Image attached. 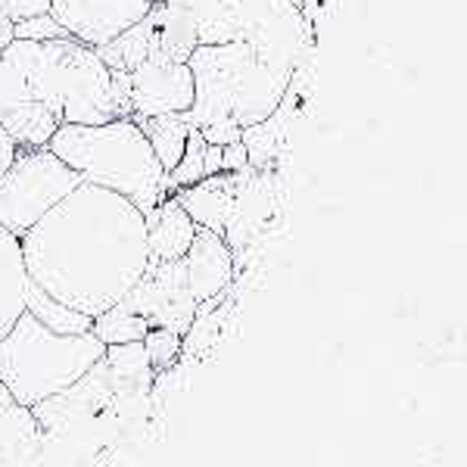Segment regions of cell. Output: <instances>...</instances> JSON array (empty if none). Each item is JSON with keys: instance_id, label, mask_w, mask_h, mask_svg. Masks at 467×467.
Returning a JSON list of instances; mask_svg holds the SVG:
<instances>
[{"instance_id": "cell-1", "label": "cell", "mask_w": 467, "mask_h": 467, "mask_svg": "<svg viewBox=\"0 0 467 467\" xmlns=\"http://www.w3.org/2000/svg\"><path fill=\"white\" fill-rule=\"evenodd\" d=\"M19 240L28 277L90 318L122 303L150 268L147 215L85 181Z\"/></svg>"}, {"instance_id": "cell-2", "label": "cell", "mask_w": 467, "mask_h": 467, "mask_svg": "<svg viewBox=\"0 0 467 467\" xmlns=\"http://www.w3.org/2000/svg\"><path fill=\"white\" fill-rule=\"evenodd\" d=\"M4 59L26 78L32 100L44 103L66 125H103L125 119L116 103L112 69L100 50L75 41H13Z\"/></svg>"}, {"instance_id": "cell-3", "label": "cell", "mask_w": 467, "mask_h": 467, "mask_svg": "<svg viewBox=\"0 0 467 467\" xmlns=\"http://www.w3.org/2000/svg\"><path fill=\"white\" fill-rule=\"evenodd\" d=\"M193 72V107L187 122L206 128L215 122H231L237 128L262 125L275 116L290 88L293 69L271 63L253 44H200L187 59Z\"/></svg>"}, {"instance_id": "cell-4", "label": "cell", "mask_w": 467, "mask_h": 467, "mask_svg": "<svg viewBox=\"0 0 467 467\" xmlns=\"http://www.w3.org/2000/svg\"><path fill=\"white\" fill-rule=\"evenodd\" d=\"M85 184L131 200L144 215L165 200V169L131 116L103 125H59L47 144Z\"/></svg>"}, {"instance_id": "cell-5", "label": "cell", "mask_w": 467, "mask_h": 467, "mask_svg": "<svg viewBox=\"0 0 467 467\" xmlns=\"http://www.w3.org/2000/svg\"><path fill=\"white\" fill-rule=\"evenodd\" d=\"M103 356L107 343L94 330L57 334L26 312L0 340V383L16 402L35 409L78 383Z\"/></svg>"}, {"instance_id": "cell-6", "label": "cell", "mask_w": 467, "mask_h": 467, "mask_svg": "<svg viewBox=\"0 0 467 467\" xmlns=\"http://www.w3.org/2000/svg\"><path fill=\"white\" fill-rule=\"evenodd\" d=\"M197 32L200 44H253L262 57L296 72L306 19L296 0H165Z\"/></svg>"}, {"instance_id": "cell-7", "label": "cell", "mask_w": 467, "mask_h": 467, "mask_svg": "<svg viewBox=\"0 0 467 467\" xmlns=\"http://www.w3.org/2000/svg\"><path fill=\"white\" fill-rule=\"evenodd\" d=\"M78 184L81 178L50 147L22 150L0 175V224L22 237Z\"/></svg>"}, {"instance_id": "cell-8", "label": "cell", "mask_w": 467, "mask_h": 467, "mask_svg": "<svg viewBox=\"0 0 467 467\" xmlns=\"http://www.w3.org/2000/svg\"><path fill=\"white\" fill-rule=\"evenodd\" d=\"M131 312L144 315L150 327H165L175 334H187L197 318V299L187 287L184 262H156L144 271L134 290L122 299Z\"/></svg>"}, {"instance_id": "cell-9", "label": "cell", "mask_w": 467, "mask_h": 467, "mask_svg": "<svg viewBox=\"0 0 467 467\" xmlns=\"http://www.w3.org/2000/svg\"><path fill=\"white\" fill-rule=\"evenodd\" d=\"M131 81L134 116H165V112H187L193 107V72L187 63H175L153 44L150 57L128 72Z\"/></svg>"}, {"instance_id": "cell-10", "label": "cell", "mask_w": 467, "mask_h": 467, "mask_svg": "<svg viewBox=\"0 0 467 467\" xmlns=\"http://www.w3.org/2000/svg\"><path fill=\"white\" fill-rule=\"evenodd\" d=\"M150 10V0H50V16L88 47L109 44Z\"/></svg>"}, {"instance_id": "cell-11", "label": "cell", "mask_w": 467, "mask_h": 467, "mask_svg": "<svg viewBox=\"0 0 467 467\" xmlns=\"http://www.w3.org/2000/svg\"><path fill=\"white\" fill-rule=\"evenodd\" d=\"M181 262H184L187 287H191L197 303H209V299H215L231 284V246L224 244V237L218 231L197 228V237H193L191 250L184 253Z\"/></svg>"}, {"instance_id": "cell-12", "label": "cell", "mask_w": 467, "mask_h": 467, "mask_svg": "<svg viewBox=\"0 0 467 467\" xmlns=\"http://www.w3.org/2000/svg\"><path fill=\"white\" fill-rule=\"evenodd\" d=\"M44 442L32 409L0 383V467H44Z\"/></svg>"}, {"instance_id": "cell-13", "label": "cell", "mask_w": 467, "mask_h": 467, "mask_svg": "<svg viewBox=\"0 0 467 467\" xmlns=\"http://www.w3.org/2000/svg\"><path fill=\"white\" fill-rule=\"evenodd\" d=\"M193 237H197V222L191 218L181 200L165 197L153 213L147 215V250L150 265L156 262H178L191 250Z\"/></svg>"}, {"instance_id": "cell-14", "label": "cell", "mask_w": 467, "mask_h": 467, "mask_svg": "<svg viewBox=\"0 0 467 467\" xmlns=\"http://www.w3.org/2000/svg\"><path fill=\"white\" fill-rule=\"evenodd\" d=\"M28 281L32 277L22 255V240L0 224V340L26 315Z\"/></svg>"}, {"instance_id": "cell-15", "label": "cell", "mask_w": 467, "mask_h": 467, "mask_svg": "<svg viewBox=\"0 0 467 467\" xmlns=\"http://www.w3.org/2000/svg\"><path fill=\"white\" fill-rule=\"evenodd\" d=\"M140 125V131L147 134L150 147H153L156 160L169 171H175V165L184 156L187 138H191V122H187V112H165V116H131Z\"/></svg>"}, {"instance_id": "cell-16", "label": "cell", "mask_w": 467, "mask_h": 467, "mask_svg": "<svg viewBox=\"0 0 467 467\" xmlns=\"http://www.w3.org/2000/svg\"><path fill=\"white\" fill-rule=\"evenodd\" d=\"M153 44H156V10H150L147 16L140 22H134L128 32L112 37L109 44H103V47H97V50H100L103 63H107L112 72H134L150 57Z\"/></svg>"}, {"instance_id": "cell-17", "label": "cell", "mask_w": 467, "mask_h": 467, "mask_svg": "<svg viewBox=\"0 0 467 467\" xmlns=\"http://www.w3.org/2000/svg\"><path fill=\"white\" fill-rule=\"evenodd\" d=\"M26 312H32L44 327L57 330V334H88L94 327V318L78 308L59 303L57 296L44 293L35 281H28V296H26Z\"/></svg>"}, {"instance_id": "cell-18", "label": "cell", "mask_w": 467, "mask_h": 467, "mask_svg": "<svg viewBox=\"0 0 467 467\" xmlns=\"http://www.w3.org/2000/svg\"><path fill=\"white\" fill-rule=\"evenodd\" d=\"M153 10H156V47L169 59H175V63H187L193 50L200 47L193 26L169 4L153 6Z\"/></svg>"}, {"instance_id": "cell-19", "label": "cell", "mask_w": 467, "mask_h": 467, "mask_svg": "<svg viewBox=\"0 0 467 467\" xmlns=\"http://www.w3.org/2000/svg\"><path fill=\"white\" fill-rule=\"evenodd\" d=\"M59 125H63L59 122V116H54L44 103L28 100L4 128L19 140L22 150H41V147L50 144V138L57 134Z\"/></svg>"}, {"instance_id": "cell-20", "label": "cell", "mask_w": 467, "mask_h": 467, "mask_svg": "<svg viewBox=\"0 0 467 467\" xmlns=\"http://www.w3.org/2000/svg\"><path fill=\"white\" fill-rule=\"evenodd\" d=\"M94 330L107 346H119V343H140L150 334V321L144 315L131 312L128 306L116 303L112 308H107L103 315L94 318Z\"/></svg>"}, {"instance_id": "cell-21", "label": "cell", "mask_w": 467, "mask_h": 467, "mask_svg": "<svg viewBox=\"0 0 467 467\" xmlns=\"http://www.w3.org/2000/svg\"><path fill=\"white\" fill-rule=\"evenodd\" d=\"M206 140H202L200 128H191V138H187L184 156L175 165V171L165 175V193L181 191V187H193L206 181Z\"/></svg>"}, {"instance_id": "cell-22", "label": "cell", "mask_w": 467, "mask_h": 467, "mask_svg": "<svg viewBox=\"0 0 467 467\" xmlns=\"http://www.w3.org/2000/svg\"><path fill=\"white\" fill-rule=\"evenodd\" d=\"M28 100H32V94L26 88V78L0 54V125L10 122Z\"/></svg>"}, {"instance_id": "cell-23", "label": "cell", "mask_w": 467, "mask_h": 467, "mask_svg": "<svg viewBox=\"0 0 467 467\" xmlns=\"http://www.w3.org/2000/svg\"><path fill=\"white\" fill-rule=\"evenodd\" d=\"M144 349H147V358H150V365H153V371H162V368H169L171 361L178 358L181 337L175 330L150 327V334L144 337Z\"/></svg>"}, {"instance_id": "cell-24", "label": "cell", "mask_w": 467, "mask_h": 467, "mask_svg": "<svg viewBox=\"0 0 467 467\" xmlns=\"http://www.w3.org/2000/svg\"><path fill=\"white\" fill-rule=\"evenodd\" d=\"M13 35H16L19 41H57V37H72L50 13L19 19L16 26H13Z\"/></svg>"}, {"instance_id": "cell-25", "label": "cell", "mask_w": 467, "mask_h": 467, "mask_svg": "<svg viewBox=\"0 0 467 467\" xmlns=\"http://www.w3.org/2000/svg\"><path fill=\"white\" fill-rule=\"evenodd\" d=\"M0 10H4L13 22H19L28 16L50 13V0H0Z\"/></svg>"}, {"instance_id": "cell-26", "label": "cell", "mask_w": 467, "mask_h": 467, "mask_svg": "<svg viewBox=\"0 0 467 467\" xmlns=\"http://www.w3.org/2000/svg\"><path fill=\"white\" fill-rule=\"evenodd\" d=\"M202 140L206 144H215V147H228L234 140H244V128L231 125V122H215V125H206L200 128Z\"/></svg>"}, {"instance_id": "cell-27", "label": "cell", "mask_w": 467, "mask_h": 467, "mask_svg": "<svg viewBox=\"0 0 467 467\" xmlns=\"http://www.w3.org/2000/svg\"><path fill=\"white\" fill-rule=\"evenodd\" d=\"M250 165V147L244 140H234V144L222 147V171H240Z\"/></svg>"}, {"instance_id": "cell-28", "label": "cell", "mask_w": 467, "mask_h": 467, "mask_svg": "<svg viewBox=\"0 0 467 467\" xmlns=\"http://www.w3.org/2000/svg\"><path fill=\"white\" fill-rule=\"evenodd\" d=\"M22 153V147H19V140L13 138L10 131H6L4 125H0V175H4L6 169H10L13 162H16V156Z\"/></svg>"}, {"instance_id": "cell-29", "label": "cell", "mask_w": 467, "mask_h": 467, "mask_svg": "<svg viewBox=\"0 0 467 467\" xmlns=\"http://www.w3.org/2000/svg\"><path fill=\"white\" fill-rule=\"evenodd\" d=\"M13 26H16V22H13L4 10H0V54H4V50L10 47L13 41H16V35H13Z\"/></svg>"}, {"instance_id": "cell-30", "label": "cell", "mask_w": 467, "mask_h": 467, "mask_svg": "<svg viewBox=\"0 0 467 467\" xmlns=\"http://www.w3.org/2000/svg\"><path fill=\"white\" fill-rule=\"evenodd\" d=\"M222 171V147H215V144H209L206 147V178H213Z\"/></svg>"}, {"instance_id": "cell-31", "label": "cell", "mask_w": 467, "mask_h": 467, "mask_svg": "<svg viewBox=\"0 0 467 467\" xmlns=\"http://www.w3.org/2000/svg\"><path fill=\"white\" fill-rule=\"evenodd\" d=\"M165 4V0H150V6H162Z\"/></svg>"}]
</instances>
